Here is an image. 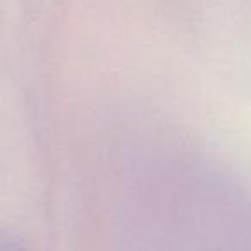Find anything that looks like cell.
I'll list each match as a JSON object with an SVG mask.
<instances>
[{
	"instance_id": "6da1fadb",
	"label": "cell",
	"mask_w": 251,
	"mask_h": 251,
	"mask_svg": "<svg viewBox=\"0 0 251 251\" xmlns=\"http://www.w3.org/2000/svg\"><path fill=\"white\" fill-rule=\"evenodd\" d=\"M0 251H28L26 246L16 236L0 232Z\"/></svg>"
}]
</instances>
